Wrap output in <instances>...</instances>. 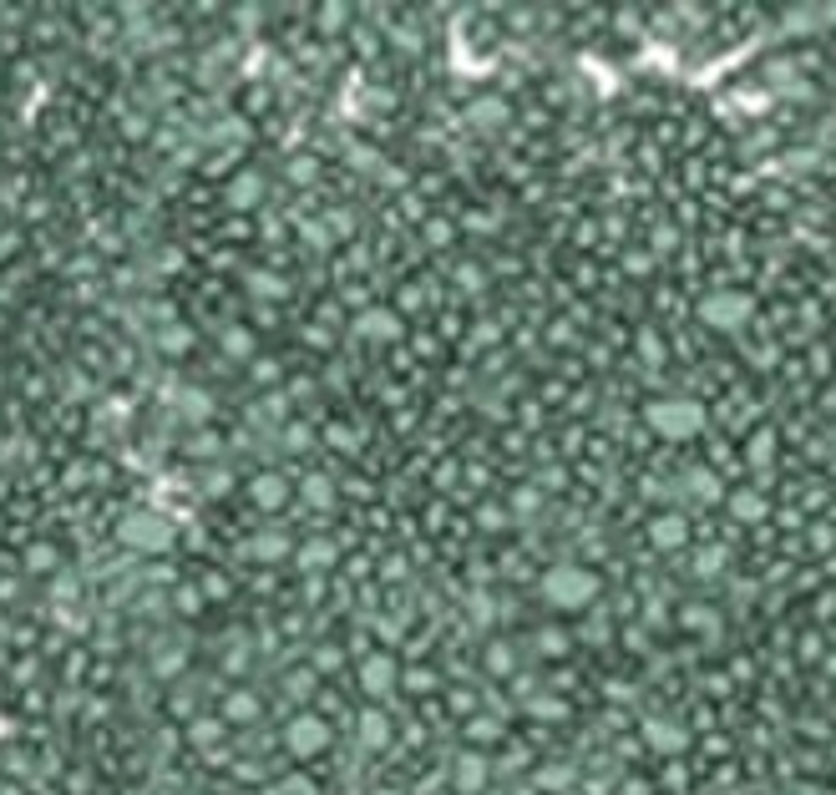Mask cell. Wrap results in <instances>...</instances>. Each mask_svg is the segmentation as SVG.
<instances>
[{
    "label": "cell",
    "instance_id": "cell-1",
    "mask_svg": "<svg viewBox=\"0 0 836 795\" xmlns=\"http://www.w3.org/2000/svg\"><path fill=\"white\" fill-rule=\"evenodd\" d=\"M548 598H553L558 608H583V603L593 598V578L578 573V568H563V573L548 578Z\"/></svg>",
    "mask_w": 836,
    "mask_h": 795
},
{
    "label": "cell",
    "instance_id": "cell-2",
    "mask_svg": "<svg viewBox=\"0 0 836 795\" xmlns=\"http://www.w3.org/2000/svg\"><path fill=\"white\" fill-rule=\"evenodd\" d=\"M284 740H289L294 755H320L330 745V730H325V720H315V714H299V720L284 730Z\"/></svg>",
    "mask_w": 836,
    "mask_h": 795
},
{
    "label": "cell",
    "instance_id": "cell-3",
    "mask_svg": "<svg viewBox=\"0 0 836 795\" xmlns=\"http://www.w3.org/2000/svg\"><path fill=\"white\" fill-rule=\"evenodd\" d=\"M644 740H649L659 755H674V750H684V725L669 720V714H654V720L644 725Z\"/></svg>",
    "mask_w": 836,
    "mask_h": 795
},
{
    "label": "cell",
    "instance_id": "cell-4",
    "mask_svg": "<svg viewBox=\"0 0 836 795\" xmlns=\"http://www.w3.org/2000/svg\"><path fill=\"white\" fill-rule=\"evenodd\" d=\"M654 426H659L664 436H690V431L700 426V411L684 406V401H679V406H659V411H654Z\"/></svg>",
    "mask_w": 836,
    "mask_h": 795
},
{
    "label": "cell",
    "instance_id": "cell-5",
    "mask_svg": "<svg viewBox=\"0 0 836 795\" xmlns=\"http://www.w3.org/2000/svg\"><path fill=\"white\" fill-rule=\"evenodd\" d=\"M745 309H750V304H745L740 294H720L715 304H705V320H710V325H740Z\"/></svg>",
    "mask_w": 836,
    "mask_h": 795
},
{
    "label": "cell",
    "instance_id": "cell-6",
    "mask_svg": "<svg viewBox=\"0 0 836 795\" xmlns=\"http://www.w3.org/2000/svg\"><path fill=\"white\" fill-rule=\"evenodd\" d=\"M386 740H391V720H386V714H380V709L360 714V745H365V750H380Z\"/></svg>",
    "mask_w": 836,
    "mask_h": 795
},
{
    "label": "cell",
    "instance_id": "cell-7",
    "mask_svg": "<svg viewBox=\"0 0 836 795\" xmlns=\"http://www.w3.org/2000/svg\"><path fill=\"white\" fill-rule=\"evenodd\" d=\"M456 785H462V790H482L487 785V760L482 755H462V760H456Z\"/></svg>",
    "mask_w": 836,
    "mask_h": 795
},
{
    "label": "cell",
    "instance_id": "cell-8",
    "mask_svg": "<svg viewBox=\"0 0 836 795\" xmlns=\"http://www.w3.org/2000/svg\"><path fill=\"white\" fill-rule=\"evenodd\" d=\"M360 679H365V689H370V694H386V689L396 684V669H391L386 659H370V664L360 669Z\"/></svg>",
    "mask_w": 836,
    "mask_h": 795
},
{
    "label": "cell",
    "instance_id": "cell-9",
    "mask_svg": "<svg viewBox=\"0 0 836 795\" xmlns=\"http://www.w3.org/2000/svg\"><path fill=\"white\" fill-rule=\"evenodd\" d=\"M684 618H690V628H695V633H710V628H720V613H710V608H690Z\"/></svg>",
    "mask_w": 836,
    "mask_h": 795
},
{
    "label": "cell",
    "instance_id": "cell-10",
    "mask_svg": "<svg viewBox=\"0 0 836 795\" xmlns=\"http://www.w3.org/2000/svg\"><path fill=\"white\" fill-rule=\"evenodd\" d=\"M228 714H234V720H254V699H249V694L228 699Z\"/></svg>",
    "mask_w": 836,
    "mask_h": 795
},
{
    "label": "cell",
    "instance_id": "cell-11",
    "mask_svg": "<svg viewBox=\"0 0 836 795\" xmlns=\"http://www.w3.org/2000/svg\"><path fill=\"white\" fill-rule=\"evenodd\" d=\"M796 795H821V790H811V785H801V790H796Z\"/></svg>",
    "mask_w": 836,
    "mask_h": 795
}]
</instances>
